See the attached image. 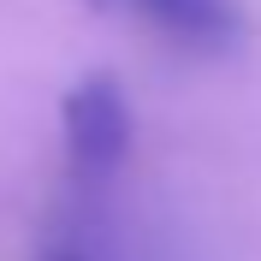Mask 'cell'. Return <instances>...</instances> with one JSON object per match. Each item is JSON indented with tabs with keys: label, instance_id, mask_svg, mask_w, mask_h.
Instances as JSON below:
<instances>
[{
	"label": "cell",
	"instance_id": "cell-1",
	"mask_svg": "<svg viewBox=\"0 0 261 261\" xmlns=\"http://www.w3.org/2000/svg\"><path fill=\"white\" fill-rule=\"evenodd\" d=\"M60 130H65V161L77 184H107L130 154V101L119 77L89 71L65 89L60 101Z\"/></svg>",
	"mask_w": 261,
	"mask_h": 261
},
{
	"label": "cell",
	"instance_id": "cell-2",
	"mask_svg": "<svg viewBox=\"0 0 261 261\" xmlns=\"http://www.w3.org/2000/svg\"><path fill=\"white\" fill-rule=\"evenodd\" d=\"M89 6L130 18L184 54H231L249 30L238 0H89Z\"/></svg>",
	"mask_w": 261,
	"mask_h": 261
},
{
	"label": "cell",
	"instance_id": "cell-3",
	"mask_svg": "<svg viewBox=\"0 0 261 261\" xmlns=\"http://www.w3.org/2000/svg\"><path fill=\"white\" fill-rule=\"evenodd\" d=\"M48 261H71V255H48Z\"/></svg>",
	"mask_w": 261,
	"mask_h": 261
}]
</instances>
